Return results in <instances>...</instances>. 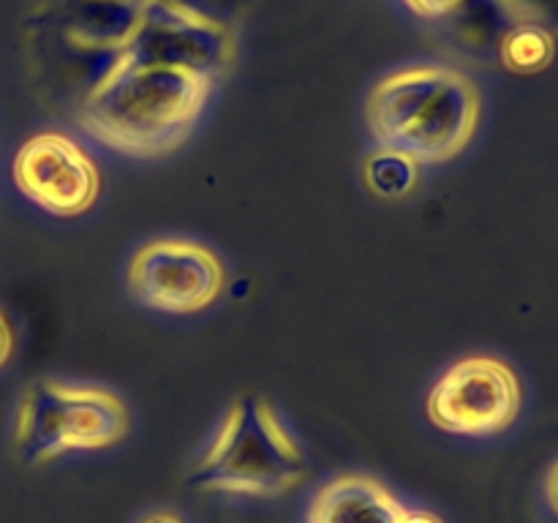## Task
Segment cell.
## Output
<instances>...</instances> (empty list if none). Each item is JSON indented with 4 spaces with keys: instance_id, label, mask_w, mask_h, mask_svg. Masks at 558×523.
<instances>
[{
    "instance_id": "cell-5",
    "label": "cell",
    "mask_w": 558,
    "mask_h": 523,
    "mask_svg": "<svg viewBox=\"0 0 558 523\" xmlns=\"http://www.w3.org/2000/svg\"><path fill=\"white\" fill-rule=\"evenodd\" d=\"M131 297L161 314H199L227 289L221 256L189 238H156L134 251L125 267Z\"/></svg>"
},
{
    "instance_id": "cell-16",
    "label": "cell",
    "mask_w": 558,
    "mask_h": 523,
    "mask_svg": "<svg viewBox=\"0 0 558 523\" xmlns=\"http://www.w3.org/2000/svg\"><path fill=\"white\" fill-rule=\"evenodd\" d=\"M545 496H548V504L550 510L558 515V461L550 466L548 477H545Z\"/></svg>"
},
{
    "instance_id": "cell-17",
    "label": "cell",
    "mask_w": 558,
    "mask_h": 523,
    "mask_svg": "<svg viewBox=\"0 0 558 523\" xmlns=\"http://www.w3.org/2000/svg\"><path fill=\"white\" fill-rule=\"evenodd\" d=\"M136 523H185V521L172 510H156V512H147V515H142Z\"/></svg>"
},
{
    "instance_id": "cell-10",
    "label": "cell",
    "mask_w": 558,
    "mask_h": 523,
    "mask_svg": "<svg viewBox=\"0 0 558 523\" xmlns=\"http://www.w3.org/2000/svg\"><path fill=\"white\" fill-rule=\"evenodd\" d=\"M142 16V0H63L58 31L87 47L123 49Z\"/></svg>"
},
{
    "instance_id": "cell-1",
    "label": "cell",
    "mask_w": 558,
    "mask_h": 523,
    "mask_svg": "<svg viewBox=\"0 0 558 523\" xmlns=\"http://www.w3.org/2000/svg\"><path fill=\"white\" fill-rule=\"evenodd\" d=\"M213 82L196 71L120 63L80 101V125L125 156H161L191 134Z\"/></svg>"
},
{
    "instance_id": "cell-18",
    "label": "cell",
    "mask_w": 558,
    "mask_h": 523,
    "mask_svg": "<svg viewBox=\"0 0 558 523\" xmlns=\"http://www.w3.org/2000/svg\"><path fill=\"white\" fill-rule=\"evenodd\" d=\"M398 523H441V518L430 515V512H414V510H407L403 512V518Z\"/></svg>"
},
{
    "instance_id": "cell-11",
    "label": "cell",
    "mask_w": 558,
    "mask_h": 523,
    "mask_svg": "<svg viewBox=\"0 0 558 523\" xmlns=\"http://www.w3.org/2000/svg\"><path fill=\"white\" fill-rule=\"evenodd\" d=\"M417 167L412 158L396 150H379L365 161V183L379 196H403L417 183Z\"/></svg>"
},
{
    "instance_id": "cell-3",
    "label": "cell",
    "mask_w": 558,
    "mask_h": 523,
    "mask_svg": "<svg viewBox=\"0 0 558 523\" xmlns=\"http://www.w3.org/2000/svg\"><path fill=\"white\" fill-rule=\"evenodd\" d=\"M305 452L267 398L243 396L227 409L189 485L205 494L281 496L305 477Z\"/></svg>"
},
{
    "instance_id": "cell-4",
    "label": "cell",
    "mask_w": 558,
    "mask_h": 523,
    "mask_svg": "<svg viewBox=\"0 0 558 523\" xmlns=\"http://www.w3.org/2000/svg\"><path fill=\"white\" fill-rule=\"evenodd\" d=\"M129 434V409L98 385L36 379L25 387L14 417L16 452L27 463H52L69 452H96Z\"/></svg>"
},
{
    "instance_id": "cell-2",
    "label": "cell",
    "mask_w": 558,
    "mask_h": 523,
    "mask_svg": "<svg viewBox=\"0 0 558 523\" xmlns=\"http://www.w3.org/2000/svg\"><path fill=\"white\" fill-rule=\"evenodd\" d=\"M376 145L414 163L452 161L480 123V93L447 65H409L376 82L365 104Z\"/></svg>"
},
{
    "instance_id": "cell-8",
    "label": "cell",
    "mask_w": 558,
    "mask_h": 523,
    "mask_svg": "<svg viewBox=\"0 0 558 523\" xmlns=\"http://www.w3.org/2000/svg\"><path fill=\"white\" fill-rule=\"evenodd\" d=\"M14 183L22 196L58 218L90 210L101 191L96 161L60 131L31 136L14 156Z\"/></svg>"
},
{
    "instance_id": "cell-7",
    "label": "cell",
    "mask_w": 558,
    "mask_h": 523,
    "mask_svg": "<svg viewBox=\"0 0 558 523\" xmlns=\"http://www.w3.org/2000/svg\"><path fill=\"white\" fill-rule=\"evenodd\" d=\"M234 52L229 25L161 0H142V16L120 63L169 65L216 80Z\"/></svg>"
},
{
    "instance_id": "cell-15",
    "label": "cell",
    "mask_w": 558,
    "mask_h": 523,
    "mask_svg": "<svg viewBox=\"0 0 558 523\" xmlns=\"http://www.w3.org/2000/svg\"><path fill=\"white\" fill-rule=\"evenodd\" d=\"M11 349H14V330H11V321L0 311V365H5V360L11 357Z\"/></svg>"
},
{
    "instance_id": "cell-12",
    "label": "cell",
    "mask_w": 558,
    "mask_h": 523,
    "mask_svg": "<svg viewBox=\"0 0 558 523\" xmlns=\"http://www.w3.org/2000/svg\"><path fill=\"white\" fill-rule=\"evenodd\" d=\"M501 52H505V60L512 69H539V65L550 58V38L543 27L534 25V22H526V25L515 27V31L505 38Z\"/></svg>"
},
{
    "instance_id": "cell-13",
    "label": "cell",
    "mask_w": 558,
    "mask_h": 523,
    "mask_svg": "<svg viewBox=\"0 0 558 523\" xmlns=\"http://www.w3.org/2000/svg\"><path fill=\"white\" fill-rule=\"evenodd\" d=\"M161 3L178 5V9L194 11V14L207 16V20H216L229 25V16L234 14L240 0H161Z\"/></svg>"
},
{
    "instance_id": "cell-9",
    "label": "cell",
    "mask_w": 558,
    "mask_h": 523,
    "mask_svg": "<svg viewBox=\"0 0 558 523\" xmlns=\"http://www.w3.org/2000/svg\"><path fill=\"white\" fill-rule=\"evenodd\" d=\"M407 507L374 477L343 474L314 496L305 523H398Z\"/></svg>"
},
{
    "instance_id": "cell-14",
    "label": "cell",
    "mask_w": 558,
    "mask_h": 523,
    "mask_svg": "<svg viewBox=\"0 0 558 523\" xmlns=\"http://www.w3.org/2000/svg\"><path fill=\"white\" fill-rule=\"evenodd\" d=\"M414 14L428 16V20H439V16H450L463 0H403Z\"/></svg>"
},
{
    "instance_id": "cell-6",
    "label": "cell",
    "mask_w": 558,
    "mask_h": 523,
    "mask_svg": "<svg viewBox=\"0 0 558 523\" xmlns=\"http://www.w3.org/2000/svg\"><path fill=\"white\" fill-rule=\"evenodd\" d=\"M425 412L445 434L477 439L501 434L521 412V381L501 360L485 354L463 357L430 387Z\"/></svg>"
}]
</instances>
